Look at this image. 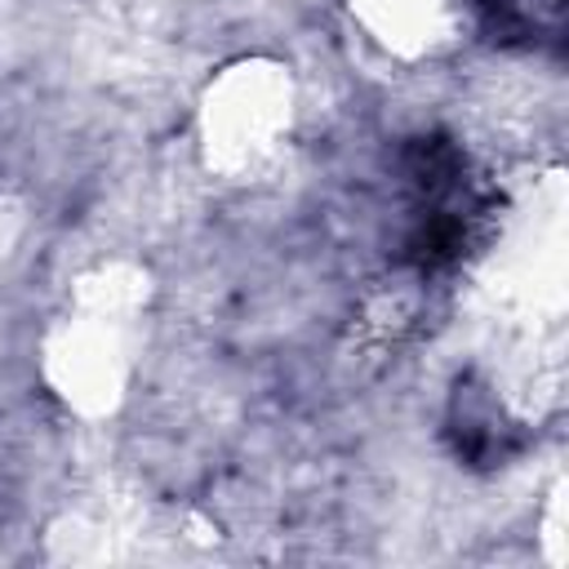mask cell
<instances>
[{"label":"cell","instance_id":"6da1fadb","mask_svg":"<svg viewBox=\"0 0 569 569\" xmlns=\"http://www.w3.org/2000/svg\"><path fill=\"white\" fill-rule=\"evenodd\" d=\"M480 22L493 40H538V36H556L560 27V0H476Z\"/></svg>","mask_w":569,"mask_h":569}]
</instances>
